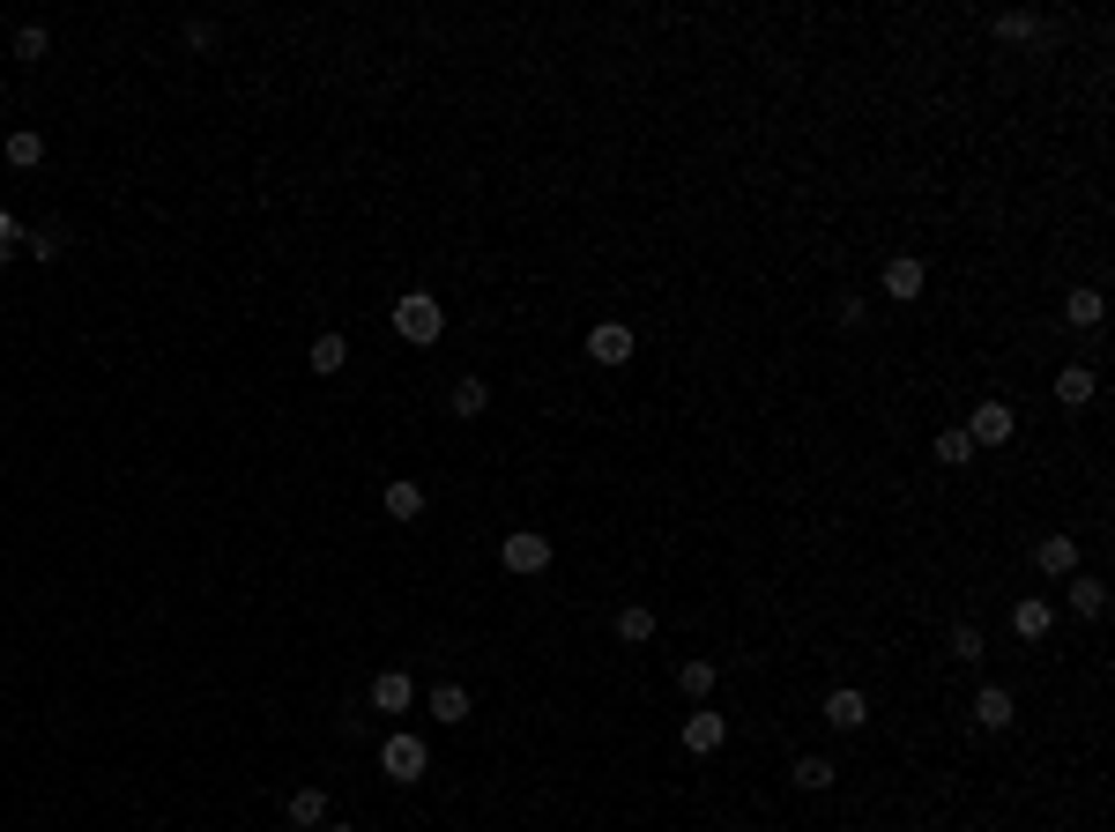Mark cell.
<instances>
[{
	"label": "cell",
	"mask_w": 1115,
	"mask_h": 832,
	"mask_svg": "<svg viewBox=\"0 0 1115 832\" xmlns=\"http://www.w3.org/2000/svg\"><path fill=\"white\" fill-rule=\"evenodd\" d=\"M395 335L402 343H417V349H432L446 335V305L432 291H409V297H395Z\"/></svg>",
	"instance_id": "cell-1"
},
{
	"label": "cell",
	"mask_w": 1115,
	"mask_h": 832,
	"mask_svg": "<svg viewBox=\"0 0 1115 832\" xmlns=\"http://www.w3.org/2000/svg\"><path fill=\"white\" fill-rule=\"evenodd\" d=\"M379 773H387V781H402V788H417L424 773H432V751H424V735H417V729H395L387 743H379Z\"/></svg>",
	"instance_id": "cell-2"
},
{
	"label": "cell",
	"mask_w": 1115,
	"mask_h": 832,
	"mask_svg": "<svg viewBox=\"0 0 1115 832\" xmlns=\"http://www.w3.org/2000/svg\"><path fill=\"white\" fill-rule=\"evenodd\" d=\"M498 565H506V572H520V580H528V572H544V565H550V536H536V528H514V536L498 542Z\"/></svg>",
	"instance_id": "cell-3"
},
{
	"label": "cell",
	"mask_w": 1115,
	"mask_h": 832,
	"mask_svg": "<svg viewBox=\"0 0 1115 832\" xmlns=\"http://www.w3.org/2000/svg\"><path fill=\"white\" fill-rule=\"evenodd\" d=\"M588 357H595L602 372L632 365V327H625V319H595V327H588Z\"/></svg>",
	"instance_id": "cell-4"
},
{
	"label": "cell",
	"mask_w": 1115,
	"mask_h": 832,
	"mask_svg": "<svg viewBox=\"0 0 1115 832\" xmlns=\"http://www.w3.org/2000/svg\"><path fill=\"white\" fill-rule=\"evenodd\" d=\"M922 283H930V268H922L915 253H892V261H885V275H878V291H885L892 305H915V297H922Z\"/></svg>",
	"instance_id": "cell-5"
},
{
	"label": "cell",
	"mask_w": 1115,
	"mask_h": 832,
	"mask_svg": "<svg viewBox=\"0 0 1115 832\" xmlns=\"http://www.w3.org/2000/svg\"><path fill=\"white\" fill-rule=\"evenodd\" d=\"M721 743H729V713H714V707L685 713V751H692V759H714Z\"/></svg>",
	"instance_id": "cell-6"
},
{
	"label": "cell",
	"mask_w": 1115,
	"mask_h": 832,
	"mask_svg": "<svg viewBox=\"0 0 1115 832\" xmlns=\"http://www.w3.org/2000/svg\"><path fill=\"white\" fill-rule=\"evenodd\" d=\"M1012 424H1018L1012 402H974V416H966L960 432H966L974 446H1004V439H1012Z\"/></svg>",
	"instance_id": "cell-7"
},
{
	"label": "cell",
	"mask_w": 1115,
	"mask_h": 832,
	"mask_svg": "<svg viewBox=\"0 0 1115 832\" xmlns=\"http://www.w3.org/2000/svg\"><path fill=\"white\" fill-rule=\"evenodd\" d=\"M1034 565L1048 572V580H1071V572H1078V536H1041L1034 542Z\"/></svg>",
	"instance_id": "cell-8"
},
{
	"label": "cell",
	"mask_w": 1115,
	"mask_h": 832,
	"mask_svg": "<svg viewBox=\"0 0 1115 832\" xmlns=\"http://www.w3.org/2000/svg\"><path fill=\"white\" fill-rule=\"evenodd\" d=\"M372 707L379 713H409L417 707V684H409L402 669H379V677H372Z\"/></svg>",
	"instance_id": "cell-9"
},
{
	"label": "cell",
	"mask_w": 1115,
	"mask_h": 832,
	"mask_svg": "<svg viewBox=\"0 0 1115 832\" xmlns=\"http://www.w3.org/2000/svg\"><path fill=\"white\" fill-rule=\"evenodd\" d=\"M1012 691H1004V684H982V691H974V721H982V729H990V735H1004V729H1012Z\"/></svg>",
	"instance_id": "cell-10"
},
{
	"label": "cell",
	"mask_w": 1115,
	"mask_h": 832,
	"mask_svg": "<svg viewBox=\"0 0 1115 832\" xmlns=\"http://www.w3.org/2000/svg\"><path fill=\"white\" fill-rule=\"evenodd\" d=\"M825 721H833V729H841V735H855V729H863V721H870V699H863V691H825Z\"/></svg>",
	"instance_id": "cell-11"
},
{
	"label": "cell",
	"mask_w": 1115,
	"mask_h": 832,
	"mask_svg": "<svg viewBox=\"0 0 1115 832\" xmlns=\"http://www.w3.org/2000/svg\"><path fill=\"white\" fill-rule=\"evenodd\" d=\"M379 506H387V520H424V484L417 476H395V484L379 490Z\"/></svg>",
	"instance_id": "cell-12"
},
{
	"label": "cell",
	"mask_w": 1115,
	"mask_h": 832,
	"mask_svg": "<svg viewBox=\"0 0 1115 832\" xmlns=\"http://www.w3.org/2000/svg\"><path fill=\"white\" fill-rule=\"evenodd\" d=\"M283 818H291L297 832H321L327 825V788H297L291 803H283Z\"/></svg>",
	"instance_id": "cell-13"
},
{
	"label": "cell",
	"mask_w": 1115,
	"mask_h": 832,
	"mask_svg": "<svg viewBox=\"0 0 1115 832\" xmlns=\"http://www.w3.org/2000/svg\"><path fill=\"white\" fill-rule=\"evenodd\" d=\"M0 156H8L16 172H38V164H45V134H38V126H16V134L0 142Z\"/></svg>",
	"instance_id": "cell-14"
},
{
	"label": "cell",
	"mask_w": 1115,
	"mask_h": 832,
	"mask_svg": "<svg viewBox=\"0 0 1115 832\" xmlns=\"http://www.w3.org/2000/svg\"><path fill=\"white\" fill-rule=\"evenodd\" d=\"M1048 625H1056V610H1048L1041 595H1018L1012 602V632L1018 639H1048Z\"/></svg>",
	"instance_id": "cell-15"
},
{
	"label": "cell",
	"mask_w": 1115,
	"mask_h": 832,
	"mask_svg": "<svg viewBox=\"0 0 1115 832\" xmlns=\"http://www.w3.org/2000/svg\"><path fill=\"white\" fill-rule=\"evenodd\" d=\"M424 713H432L439 729H462V721H469V691H462V684H439L432 699H424Z\"/></svg>",
	"instance_id": "cell-16"
},
{
	"label": "cell",
	"mask_w": 1115,
	"mask_h": 832,
	"mask_svg": "<svg viewBox=\"0 0 1115 832\" xmlns=\"http://www.w3.org/2000/svg\"><path fill=\"white\" fill-rule=\"evenodd\" d=\"M305 365L321 372V379H335V372L349 365V343H343V335H335V327H327V335H313V349H305Z\"/></svg>",
	"instance_id": "cell-17"
},
{
	"label": "cell",
	"mask_w": 1115,
	"mask_h": 832,
	"mask_svg": "<svg viewBox=\"0 0 1115 832\" xmlns=\"http://www.w3.org/2000/svg\"><path fill=\"white\" fill-rule=\"evenodd\" d=\"M714 677H721L714 661H707V655H692V661H685V669H677V691H685V699H699V707H707V699H714Z\"/></svg>",
	"instance_id": "cell-18"
},
{
	"label": "cell",
	"mask_w": 1115,
	"mask_h": 832,
	"mask_svg": "<svg viewBox=\"0 0 1115 832\" xmlns=\"http://www.w3.org/2000/svg\"><path fill=\"white\" fill-rule=\"evenodd\" d=\"M1071 610H1078V617H1108V580H1093V572H1071Z\"/></svg>",
	"instance_id": "cell-19"
},
{
	"label": "cell",
	"mask_w": 1115,
	"mask_h": 832,
	"mask_svg": "<svg viewBox=\"0 0 1115 832\" xmlns=\"http://www.w3.org/2000/svg\"><path fill=\"white\" fill-rule=\"evenodd\" d=\"M833 773H841V765L818 759V751H803V759L789 765V781H795V788H811V795H825V788H833Z\"/></svg>",
	"instance_id": "cell-20"
},
{
	"label": "cell",
	"mask_w": 1115,
	"mask_h": 832,
	"mask_svg": "<svg viewBox=\"0 0 1115 832\" xmlns=\"http://www.w3.org/2000/svg\"><path fill=\"white\" fill-rule=\"evenodd\" d=\"M1056 402H1064V409H1086V402H1093V365H1064V372H1056Z\"/></svg>",
	"instance_id": "cell-21"
},
{
	"label": "cell",
	"mask_w": 1115,
	"mask_h": 832,
	"mask_svg": "<svg viewBox=\"0 0 1115 832\" xmlns=\"http://www.w3.org/2000/svg\"><path fill=\"white\" fill-rule=\"evenodd\" d=\"M1101 313H1108V305H1101V291H1093V283L1064 297V327H1101Z\"/></svg>",
	"instance_id": "cell-22"
},
{
	"label": "cell",
	"mask_w": 1115,
	"mask_h": 832,
	"mask_svg": "<svg viewBox=\"0 0 1115 832\" xmlns=\"http://www.w3.org/2000/svg\"><path fill=\"white\" fill-rule=\"evenodd\" d=\"M618 639H625V647H647V639H655V610H647V602H625V610H618Z\"/></svg>",
	"instance_id": "cell-23"
},
{
	"label": "cell",
	"mask_w": 1115,
	"mask_h": 832,
	"mask_svg": "<svg viewBox=\"0 0 1115 832\" xmlns=\"http://www.w3.org/2000/svg\"><path fill=\"white\" fill-rule=\"evenodd\" d=\"M990 30L1004 38V45H1018V38H1034V30H1041V16H1034V8H1004V16H990Z\"/></svg>",
	"instance_id": "cell-24"
},
{
	"label": "cell",
	"mask_w": 1115,
	"mask_h": 832,
	"mask_svg": "<svg viewBox=\"0 0 1115 832\" xmlns=\"http://www.w3.org/2000/svg\"><path fill=\"white\" fill-rule=\"evenodd\" d=\"M484 409H491V387H484L476 372H469V379H454V416H469V424H476Z\"/></svg>",
	"instance_id": "cell-25"
},
{
	"label": "cell",
	"mask_w": 1115,
	"mask_h": 832,
	"mask_svg": "<svg viewBox=\"0 0 1115 832\" xmlns=\"http://www.w3.org/2000/svg\"><path fill=\"white\" fill-rule=\"evenodd\" d=\"M23 245L38 261H60V253H68V223H38V231H23Z\"/></svg>",
	"instance_id": "cell-26"
},
{
	"label": "cell",
	"mask_w": 1115,
	"mask_h": 832,
	"mask_svg": "<svg viewBox=\"0 0 1115 832\" xmlns=\"http://www.w3.org/2000/svg\"><path fill=\"white\" fill-rule=\"evenodd\" d=\"M937 461H944V468H966V461H974V439H966L960 424H944V432H937Z\"/></svg>",
	"instance_id": "cell-27"
},
{
	"label": "cell",
	"mask_w": 1115,
	"mask_h": 832,
	"mask_svg": "<svg viewBox=\"0 0 1115 832\" xmlns=\"http://www.w3.org/2000/svg\"><path fill=\"white\" fill-rule=\"evenodd\" d=\"M45 52H52V30H45V23H23V30H16V60H45Z\"/></svg>",
	"instance_id": "cell-28"
},
{
	"label": "cell",
	"mask_w": 1115,
	"mask_h": 832,
	"mask_svg": "<svg viewBox=\"0 0 1115 832\" xmlns=\"http://www.w3.org/2000/svg\"><path fill=\"white\" fill-rule=\"evenodd\" d=\"M952 661H982V625H952Z\"/></svg>",
	"instance_id": "cell-29"
},
{
	"label": "cell",
	"mask_w": 1115,
	"mask_h": 832,
	"mask_svg": "<svg viewBox=\"0 0 1115 832\" xmlns=\"http://www.w3.org/2000/svg\"><path fill=\"white\" fill-rule=\"evenodd\" d=\"M216 45V23H186V52H209Z\"/></svg>",
	"instance_id": "cell-30"
},
{
	"label": "cell",
	"mask_w": 1115,
	"mask_h": 832,
	"mask_svg": "<svg viewBox=\"0 0 1115 832\" xmlns=\"http://www.w3.org/2000/svg\"><path fill=\"white\" fill-rule=\"evenodd\" d=\"M16 245H23V223H16L8 209H0V253H16Z\"/></svg>",
	"instance_id": "cell-31"
},
{
	"label": "cell",
	"mask_w": 1115,
	"mask_h": 832,
	"mask_svg": "<svg viewBox=\"0 0 1115 832\" xmlns=\"http://www.w3.org/2000/svg\"><path fill=\"white\" fill-rule=\"evenodd\" d=\"M321 832H357V825H321Z\"/></svg>",
	"instance_id": "cell-32"
},
{
	"label": "cell",
	"mask_w": 1115,
	"mask_h": 832,
	"mask_svg": "<svg viewBox=\"0 0 1115 832\" xmlns=\"http://www.w3.org/2000/svg\"><path fill=\"white\" fill-rule=\"evenodd\" d=\"M0 90H8V82H0Z\"/></svg>",
	"instance_id": "cell-33"
}]
</instances>
